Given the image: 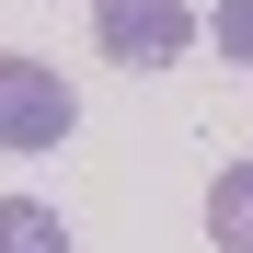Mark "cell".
<instances>
[{
    "label": "cell",
    "instance_id": "cell-3",
    "mask_svg": "<svg viewBox=\"0 0 253 253\" xmlns=\"http://www.w3.org/2000/svg\"><path fill=\"white\" fill-rule=\"evenodd\" d=\"M207 242H219V253H253V161H230V173L207 184Z\"/></svg>",
    "mask_w": 253,
    "mask_h": 253
},
{
    "label": "cell",
    "instance_id": "cell-2",
    "mask_svg": "<svg viewBox=\"0 0 253 253\" xmlns=\"http://www.w3.org/2000/svg\"><path fill=\"white\" fill-rule=\"evenodd\" d=\"M69 126H81V104H69V81L46 58H0V138L12 150H58Z\"/></svg>",
    "mask_w": 253,
    "mask_h": 253
},
{
    "label": "cell",
    "instance_id": "cell-5",
    "mask_svg": "<svg viewBox=\"0 0 253 253\" xmlns=\"http://www.w3.org/2000/svg\"><path fill=\"white\" fill-rule=\"evenodd\" d=\"M207 46H219V58H242V69H253V0H219V12H207Z\"/></svg>",
    "mask_w": 253,
    "mask_h": 253
},
{
    "label": "cell",
    "instance_id": "cell-1",
    "mask_svg": "<svg viewBox=\"0 0 253 253\" xmlns=\"http://www.w3.org/2000/svg\"><path fill=\"white\" fill-rule=\"evenodd\" d=\"M92 46L115 69H173L184 46H207V23L184 12V0H104L92 12Z\"/></svg>",
    "mask_w": 253,
    "mask_h": 253
},
{
    "label": "cell",
    "instance_id": "cell-4",
    "mask_svg": "<svg viewBox=\"0 0 253 253\" xmlns=\"http://www.w3.org/2000/svg\"><path fill=\"white\" fill-rule=\"evenodd\" d=\"M0 253H69V230H58L35 196H0Z\"/></svg>",
    "mask_w": 253,
    "mask_h": 253
}]
</instances>
